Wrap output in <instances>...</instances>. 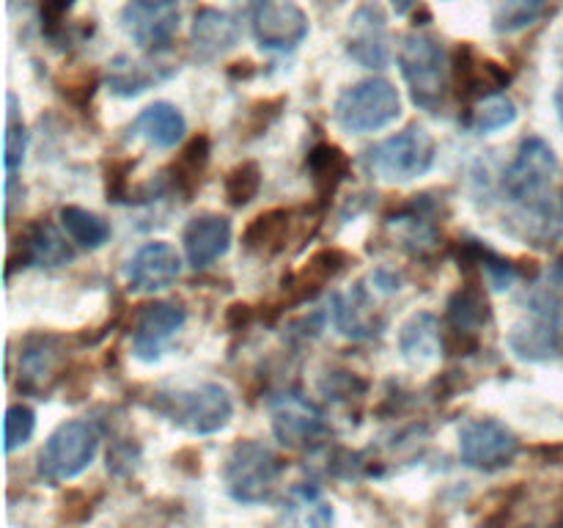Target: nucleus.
<instances>
[{"label": "nucleus", "mask_w": 563, "mask_h": 528, "mask_svg": "<svg viewBox=\"0 0 563 528\" xmlns=\"http://www.w3.org/2000/svg\"><path fill=\"white\" fill-rule=\"evenodd\" d=\"M399 69L410 86L412 102L427 113H438L449 94V61L438 38L407 33L399 47Z\"/></svg>", "instance_id": "nucleus-1"}, {"label": "nucleus", "mask_w": 563, "mask_h": 528, "mask_svg": "<svg viewBox=\"0 0 563 528\" xmlns=\"http://www.w3.org/2000/svg\"><path fill=\"white\" fill-rule=\"evenodd\" d=\"M438 157V143L421 124H410L407 130L374 143L363 154V165L368 174L385 182H412L429 174Z\"/></svg>", "instance_id": "nucleus-2"}, {"label": "nucleus", "mask_w": 563, "mask_h": 528, "mask_svg": "<svg viewBox=\"0 0 563 528\" xmlns=\"http://www.w3.org/2000/svg\"><path fill=\"white\" fill-rule=\"evenodd\" d=\"M152 407L163 413L170 424L187 429L192 435H214L229 427L234 416V402L229 391L218 383H203L196 388L157 394Z\"/></svg>", "instance_id": "nucleus-3"}, {"label": "nucleus", "mask_w": 563, "mask_h": 528, "mask_svg": "<svg viewBox=\"0 0 563 528\" xmlns=\"http://www.w3.org/2000/svg\"><path fill=\"white\" fill-rule=\"evenodd\" d=\"M555 174H559V157H555L553 146L544 138L528 135L520 141L517 157L506 170L504 187L511 201L522 204L533 215L553 218V209H548L544 204V193L553 185Z\"/></svg>", "instance_id": "nucleus-4"}, {"label": "nucleus", "mask_w": 563, "mask_h": 528, "mask_svg": "<svg viewBox=\"0 0 563 528\" xmlns=\"http://www.w3.org/2000/svg\"><path fill=\"white\" fill-rule=\"evenodd\" d=\"M284 473V462L273 449L256 440H236L223 462L225 490L240 504H262L273 495Z\"/></svg>", "instance_id": "nucleus-5"}, {"label": "nucleus", "mask_w": 563, "mask_h": 528, "mask_svg": "<svg viewBox=\"0 0 563 528\" xmlns=\"http://www.w3.org/2000/svg\"><path fill=\"white\" fill-rule=\"evenodd\" d=\"M401 116V97L385 77H366L335 99V121L344 132L366 135L394 124Z\"/></svg>", "instance_id": "nucleus-6"}, {"label": "nucleus", "mask_w": 563, "mask_h": 528, "mask_svg": "<svg viewBox=\"0 0 563 528\" xmlns=\"http://www.w3.org/2000/svg\"><path fill=\"white\" fill-rule=\"evenodd\" d=\"M99 449V435L88 421H66L47 438L38 451V476L60 484L77 479L93 462Z\"/></svg>", "instance_id": "nucleus-7"}, {"label": "nucleus", "mask_w": 563, "mask_h": 528, "mask_svg": "<svg viewBox=\"0 0 563 528\" xmlns=\"http://www.w3.org/2000/svg\"><path fill=\"white\" fill-rule=\"evenodd\" d=\"M273 432L286 449L317 451L328 443L330 424L313 402L300 394H278L269 399Z\"/></svg>", "instance_id": "nucleus-8"}, {"label": "nucleus", "mask_w": 563, "mask_h": 528, "mask_svg": "<svg viewBox=\"0 0 563 528\" xmlns=\"http://www.w3.org/2000/svg\"><path fill=\"white\" fill-rule=\"evenodd\" d=\"M121 28L137 47L165 53L179 33V0H126L121 9Z\"/></svg>", "instance_id": "nucleus-9"}, {"label": "nucleus", "mask_w": 563, "mask_h": 528, "mask_svg": "<svg viewBox=\"0 0 563 528\" xmlns=\"http://www.w3.org/2000/svg\"><path fill=\"white\" fill-rule=\"evenodd\" d=\"M520 440L498 418H473L460 429V457L476 471H500L515 462Z\"/></svg>", "instance_id": "nucleus-10"}, {"label": "nucleus", "mask_w": 563, "mask_h": 528, "mask_svg": "<svg viewBox=\"0 0 563 528\" xmlns=\"http://www.w3.org/2000/svg\"><path fill=\"white\" fill-rule=\"evenodd\" d=\"M561 308L550 295L537 297L526 317L511 328L509 346L522 361H548L563 341Z\"/></svg>", "instance_id": "nucleus-11"}, {"label": "nucleus", "mask_w": 563, "mask_h": 528, "mask_svg": "<svg viewBox=\"0 0 563 528\" xmlns=\"http://www.w3.org/2000/svg\"><path fill=\"white\" fill-rule=\"evenodd\" d=\"M251 25L258 47L273 53H295L308 36V14L295 0H256Z\"/></svg>", "instance_id": "nucleus-12"}, {"label": "nucleus", "mask_w": 563, "mask_h": 528, "mask_svg": "<svg viewBox=\"0 0 563 528\" xmlns=\"http://www.w3.org/2000/svg\"><path fill=\"white\" fill-rule=\"evenodd\" d=\"M185 319V308L176 306V302L157 300L143 306L135 319V328H132V352H135L137 361H157L163 346L174 339L176 330H181Z\"/></svg>", "instance_id": "nucleus-13"}, {"label": "nucleus", "mask_w": 563, "mask_h": 528, "mask_svg": "<svg viewBox=\"0 0 563 528\" xmlns=\"http://www.w3.org/2000/svg\"><path fill=\"white\" fill-rule=\"evenodd\" d=\"M124 273L132 292H143L146 295V292L168 289L181 275V256L168 242H146V245L132 253Z\"/></svg>", "instance_id": "nucleus-14"}, {"label": "nucleus", "mask_w": 563, "mask_h": 528, "mask_svg": "<svg viewBox=\"0 0 563 528\" xmlns=\"http://www.w3.org/2000/svg\"><path fill=\"white\" fill-rule=\"evenodd\" d=\"M346 50L366 69H383L388 64V25H385L383 9L374 0L363 3L350 16Z\"/></svg>", "instance_id": "nucleus-15"}, {"label": "nucleus", "mask_w": 563, "mask_h": 528, "mask_svg": "<svg viewBox=\"0 0 563 528\" xmlns=\"http://www.w3.org/2000/svg\"><path fill=\"white\" fill-rule=\"evenodd\" d=\"M60 361H64V355H60L58 339H53V336H31L20 352L16 388L22 394L44 396L55 385Z\"/></svg>", "instance_id": "nucleus-16"}, {"label": "nucleus", "mask_w": 563, "mask_h": 528, "mask_svg": "<svg viewBox=\"0 0 563 528\" xmlns=\"http://www.w3.org/2000/svg\"><path fill=\"white\" fill-rule=\"evenodd\" d=\"M231 248V220L223 215H198L185 229V253L192 270L218 262Z\"/></svg>", "instance_id": "nucleus-17"}, {"label": "nucleus", "mask_w": 563, "mask_h": 528, "mask_svg": "<svg viewBox=\"0 0 563 528\" xmlns=\"http://www.w3.org/2000/svg\"><path fill=\"white\" fill-rule=\"evenodd\" d=\"M330 317H333L335 330L344 333L346 339L368 341L383 333V319L377 317L372 297H368L363 286H355V289L344 292V295H333Z\"/></svg>", "instance_id": "nucleus-18"}, {"label": "nucleus", "mask_w": 563, "mask_h": 528, "mask_svg": "<svg viewBox=\"0 0 563 528\" xmlns=\"http://www.w3.org/2000/svg\"><path fill=\"white\" fill-rule=\"evenodd\" d=\"M236 42H240V25L234 22V16H229L225 11L218 9L198 11L190 31V44L192 50H196L198 58H218V55L236 47Z\"/></svg>", "instance_id": "nucleus-19"}, {"label": "nucleus", "mask_w": 563, "mask_h": 528, "mask_svg": "<svg viewBox=\"0 0 563 528\" xmlns=\"http://www.w3.org/2000/svg\"><path fill=\"white\" fill-rule=\"evenodd\" d=\"M176 72V66L157 64V61H132L130 55H119L110 64L108 88L115 97H137V94L148 91L157 82L168 80Z\"/></svg>", "instance_id": "nucleus-20"}, {"label": "nucleus", "mask_w": 563, "mask_h": 528, "mask_svg": "<svg viewBox=\"0 0 563 528\" xmlns=\"http://www.w3.org/2000/svg\"><path fill=\"white\" fill-rule=\"evenodd\" d=\"M130 132H135L137 138L148 141L157 148H174L176 143L185 138L187 121L181 116V110L170 102H154L146 110L137 113V119L132 121Z\"/></svg>", "instance_id": "nucleus-21"}, {"label": "nucleus", "mask_w": 563, "mask_h": 528, "mask_svg": "<svg viewBox=\"0 0 563 528\" xmlns=\"http://www.w3.org/2000/svg\"><path fill=\"white\" fill-rule=\"evenodd\" d=\"M440 346H443V330H440V319L434 314H412L401 324L399 350L412 366H427L429 361H434L440 355Z\"/></svg>", "instance_id": "nucleus-22"}, {"label": "nucleus", "mask_w": 563, "mask_h": 528, "mask_svg": "<svg viewBox=\"0 0 563 528\" xmlns=\"http://www.w3.org/2000/svg\"><path fill=\"white\" fill-rule=\"evenodd\" d=\"M344 264H346L344 251H339V248H324V251L313 253V256L308 258V264L300 270V273L291 275L289 280L284 278V289L289 292L295 302L311 300V297H317L319 292H322V286L328 284L330 278H335V275L344 270Z\"/></svg>", "instance_id": "nucleus-23"}, {"label": "nucleus", "mask_w": 563, "mask_h": 528, "mask_svg": "<svg viewBox=\"0 0 563 528\" xmlns=\"http://www.w3.org/2000/svg\"><path fill=\"white\" fill-rule=\"evenodd\" d=\"M22 262L36 264V267H64L75 258L69 242L60 237V231L55 229L47 220H38V223L27 226L25 237L20 240Z\"/></svg>", "instance_id": "nucleus-24"}, {"label": "nucleus", "mask_w": 563, "mask_h": 528, "mask_svg": "<svg viewBox=\"0 0 563 528\" xmlns=\"http://www.w3.org/2000/svg\"><path fill=\"white\" fill-rule=\"evenodd\" d=\"M291 231V212L289 209H267L258 215L251 226L245 229L242 245L247 253L256 256H275L286 248Z\"/></svg>", "instance_id": "nucleus-25"}, {"label": "nucleus", "mask_w": 563, "mask_h": 528, "mask_svg": "<svg viewBox=\"0 0 563 528\" xmlns=\"http://www.w3.org/2000/svg\"><path fill=\"white\" fill-rule=\"evenodd\" d=\"M209 154H212V143H209V135L198 132L190 141L185 143L179 157L170 165V187L176 193L185 196V201H190V196L196 193V187L201 185V176L209 165Z\"/></svg>", "instance_id": "nucleus-26"}, {"label": "nucleus", "mask_w": 563, "mask_h": 528, "mask_svg": "<svg viewBox=\"0 0 563 528\" xmlns=\"http://www.w3.org/2000/svg\"><path fill=\"white\" fill-rule=\"evenodd\" d=\"M306 165L322 201H328L339 190V185L350 176L352 168L350 157L339 146H333V143H317L311 148V154H308Z\"/></svg>", "instance_id": "nucleus-27"}, {"label": "nucleus", "mask_w": 563, "mask_h": 528, "mask_svg": "<svg viewBox=\"0 0 563 528\" xmlns=\"http://www.w3.org/2000/svg\"><path fill=\"white\" fill-rule=\"evenodd\" d=\"M489 319H493V308H489V300L478 280H471V284L451 295L449 322L454 330L478 333L484 324H489Z\"/></svg>", "instance_id": "nucleus-28"}, {"label": "nucleus", "mask_w": 563, "mask_h": 528, "mask_svg": "<svg viewBox=\"0 0 563 528\" xmlns=\"http://www.w3.org/2000/svg\"><path fill=\"white\" fill-rule=\"evenodd\" d=\"M60 226L66 229V234L77 242L86 251H97L104 242L110 240V226L108 220L99 218L97 212H88L82 207H64L58 212Z\"/></svg>", "instance_id": "nucleus-29"}, {"label": "nucleus", "mask_w": 563, "mask_h": 528, "mask_svg": "<svg viewBox=\"0 0 563 528\" xmlns=\"http://www.w3.org/2000/svg\"><path fill=\"white\" fill-rule=\"evenodd\" d=\"M517 121V108L509 97H500V94H489L484 97V102L467 119V127L478 135H489V132L506 130Z\"/></svg>", "instance_id": "nucleus-30"}, {"label": "nucleus", "mask_w": 563, "mask_h": 528, "mask_svg": "<svg viewBox=\"0 0 563 528\" xmlns=\"http://www.w3.org/2000/svg\"><path fill=\"white\" fill-rule=\"evenodd\" d=\"M548 0H495L493 28L495 33H517L533 25L544 11Z\"/></svg>", "instance_id": "nucleus-31"}, {"label": "nucleus", "mask_w": 563, "mask_h": 528, "mask_svg": "<svg viewBox=\"0 0 563 528\" xmlns=\"http://www.w3.org/2000/svg\"><path fill=\"white\" fill-rule=\"evenodd\" d=\"M258 190H262V168H258V163H253V160L234 165V168L225 174L223 193L225 201L234 209L247 207V204L258 196Z\"/></svg>", "instance_id": "nucleus-32"}, {"label": "nucleus", "mask_w": 563, "mask_h": 528, "mask_svg": "<svg viewBox=\"0 0 563 528\" xmlns=\"http://www.w3.org/2000/svg\"><path fill=\"white\" fill-rule=\"evenodd\" d=\"M5 102H9V113H5L3 165L9 174H14V170L22 165V160H25L27 132H25V124H22V119H20V108H16L20 102H16L14 94H9V97H5Z\"/></svg>", "instance_id": "nucleus-33"}, {"label": "nucleus", "mask_w": 563, "mask_h": 528, "mask_svg": "<svg viewBox=\"0 0 563 528\" xmlns=\"http://www.w3.org/2000/svg\"><path fill=\"white\" fill-rule=\"evenodd\" d=\"M33 432H36V413L27 405H11L3 421L5 454H14L20 446H25L33 438Z\"/></svg>", "instance_id": "nucleus-34"}, {"label": "nucleus", "mask_w": 563, "mask_h": 528, "mask_svg": "<svg viewBox=\"0 0 563 528\" xmlns=\"http://www.w3.org/2000/svg\"><path fill=\"white\" fill-rule=\"evenodd\" d=\"M319 391L330 402H352L366 394L368 383L357 377L355 372H328L319 380Z\"/></svg>", "instance_id": "nucleus-35"}, {"label": "nucleus", "mask_w": 563, "mask_h": 528, "mask_svg": "<svg viewBox=\"0 0 563 528\" xmlns=\"http://www.w3.org/2000/svg\"><path fill=\"white\" fill-rule=\"evenodd\" d=\"M135 170V160H113L104 170V190H108V201L124 204L130 198V176Z\"/></svg>", "instance_id": "nucleus-36"}, {"label": "nucleus", "mask_w": 563, "mask_h": 528, "mask_svg": "<svg viewBox=\"0 0 563 528\" xmlns=\"http://www.w3.org/2000/svg\"><path fill=\"white\" fill-rule=\"evenodd\" d=\"M284 105H286L284 97L258 99V102H253L251 110H247V119H245L247 135H262V132H267L269 124H273V121L280 116Z\"/></svg>", "instance_id": "nucleus-37"}, {"label": "nucleus", "mask_w": 563, "mask_h": 528, "mask_svg": "<svg viewBox=\"0 0 563 528\" xmlns=\"http://www.w3.org/2000/svg\"><path fill=\"white\" fill-rule=\"evenodd\" d=\"M75 0H42L38 3V20H42L44 33L49 38H58L60 31H64V20L71 11Z\"/></svg>", "instance_id": "nucleus-38"}, {"label": "nucleus", "mask_w": 563, "mask_h": 528, "mask_svg": "<svg viewBox=\"0 0 563 528\" xmlns=\"http://www.w3.org/2000/svg\"><path fill=\"white\" fill-rule=\"evenodd\" d=\"M97 86H99L97 72H82V75H77L75 80H66V86L60 88V94H64L71 105H77V108H86V105L91 102Z\"/></svg>", "instance_id": "nucleus-39"}, {"label": "nucleus", "mask_w": 563, "mask_h": 528, "mask_svg": "<svg viewBox=\"0 0 563 528\" xmlns=\"http://www.w3.org/2000/svg\"><path fill=\"white\" fill-rule=\"evenodd\" d=\"M137 460V446L135 443H115L108 451V471H113L115 476H126L132 471Z\"/></svg>", "instance_id": "nucleus-40"}, {"label": "nucleus", "mask_w": 563, "mask_h": 528, "mask_svg": "<svg viewBox=\"0 0 563 528\" xmlns=\"http://www.w3.org/2000/svg\"><path fill=\"white\" fill-rule=\"evenodd\" d=\"M225 322H229L231 330H242L253 322V308L245 306V302H234L225 311Z\"/></svg>", "instance_id": "nucleus-41"}, {"label": "nucleus", "mask_w": 563, "mask_h": 528, "mask_svg": "<svg viewBox=\"0 0 563 528\" xmlns=\"http://www.w3.org/2000/svg\"><path fill=\"white\" fill-rule=\"evenodd\" d=\"M231 77H251L253 75V64L251 61H242V64H234V69H229Z\"/></svg>", "instance_id": "nucleus-42"}, {"label": "nucleus", "mask_w": 563, "mask_h": 528, "mask_svg": "<svg viewBox=\"0 0 563 528\" xmlns=\"http://www.w3.org/2000/svg\"><path fill=\"white\" fill-rule=\"evenodd\" d=\"M390 3H394L396 14H407V11H410L418 0H390Z\"/></svg>", "instance_id": "nucleus-43"}, {"label": "nucleus", "mask_w": 563, "mask_h": 528, "mask_svg": "<svg viewBox=\"0 0 563 528\" xmlns=\"http://www.w3.org/2000/svg\"><path fill=\"white\" fill-rule=\"evenodd\" d=\"M561 207H563V196H561Z\"/></svg>", "instance_id": "nucleus-44"}]
</instances>
